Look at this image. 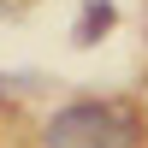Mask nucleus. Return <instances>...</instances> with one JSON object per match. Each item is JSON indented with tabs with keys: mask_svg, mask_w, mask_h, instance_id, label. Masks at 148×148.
Segmentation results:
<instances>
[{
	"mask_svg": "<svg viewBox=\"0 0 148 148\" xmlns=\"http://www.w3.org/2000/svg\"><path fill=\"white\" fill-rule=\"evenodd\" d=\"M136 113L119 101H65L47 113L42 148H136Z\"/></svg>",
	"mask_w": 148,
	"mask_h": 148,
	"instance_id": "f257e3e1",
	"label": "nucleus"
},
{
	"mask_svg": "<svg viewBox=\"0 0 148 148\" xmlns=\"http://www.w3.org/2000/svg\"><path fill=\"white\" fill-rule=\"evenodd\" d=\"M107 24H113V6L107 0H89L83 6V24H77V47H89L95 36H107Z\"/></svg>",
	"mask_w": 148,
	"mask_h": 148,
	"instance_id": "f03ea898",
	"label": "nucleus"
},
{
	"mask_svg": "<svg viewBox=\"0 0 148 148\" xmlns=\"http://www.w3.org/2000/svg\"><path fill=\"white\" fill-rule=\"evenodd\" d=\"M0 101H6V95H0Z\"/></svg>",
	"mask_w": 148,
	"mask_h": 148,
	"instance_id": "7ed1b4c3",
	"label": "nucleus"
}]
</instances>
